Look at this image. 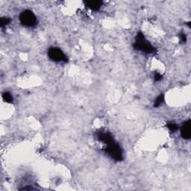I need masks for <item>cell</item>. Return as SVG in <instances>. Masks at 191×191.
Returning a JSON list of instances; mask_svg holds the SVG:
<instances>
[{
	"label": "cell",
	"instance_id": "cell-1",
	"mask_svg": "<svg viewBox=\"0 0 191 191\" xmlns=\"http://www.w3.org/2000/svg\"><path fill=\"white\" fill-rule=\"evenodd\" d=\"M133 46L137 50L143 52L148 53V54L155 52L156 51L155 48L145 38L144 34L142 32L137 33L135 38V42Z\"/></svg>",
	"mask_w": 191,
	"mask_h": 191
},
{
	"label": "cell",
	"instance_id": "cell-8",
	"mask_svg": "<svg viewBox=\"0 0 191 191\" xmlns=\"http://www.w3.org/2000/svg\"><path fill=\"white\" fill-rule=\"evenodd\" d=\"M163 101H164V96H163V94H161V95H159V96L155 99V101L154 107L158 108L159 107V106H161V105L163 104Z\"/></svg>",
	"mask_w": 191,
	"mask_h": 191
},
{
	"label": "cell",
	"instance_id": "cell-3",
	"mask_svg": "<svg viewBox=\"0 0 191 191\" xmlns=\"http://www.w3.org/2000/svg\"><path fill=\"white\" fill-rule=\"evenodd\" d=\"M20 20L23 25L27 27L34 26L37 23V17L30 10H25L20 15Z\"/></svg>",
	"mask_w": 191,
	"mask_h": 191
},
{
	"label": "cell",
	"instance_id": "cell-13",
	"mask_svg": "<svg viewBox=\"0 0 191 191\" xmlns=\"http://www.w3.org/2000/svg\"><path fill=\"white\" fill-rule=\"evenodd\" d=\"M179 37H180L181 41L182 43H186V41H187V37H186L185 34H183V33L180 34Z\"/></svg>",
	"mask_w": 191,
	"mask_h": 191
},
{
	"label": "cell",
	"instance_id": "cell-11",
	"mask_svg": "<svg viewBox=\"0 0 191 191\" xmlns=\"http://www.w3.org/2000/svg\"><path fill=\"white\" fill-rule=\"evenodd\" d=\"M166 127L169 128V130L172 132H174L176 130L178 129V125H176L175 123H170L168 124H166Z\"/></svg>",
	"mask_w": 191,
	"mask_h": 191
},
{
	"label": "cell",
	"instance_id": "cell-5",
	"mask_svg": "<svg viewBox=\"0 0 191 191\" xmlns=\"http://www.w3.org/2000/svg\"><path fill=\"white\" fill-rule=\"evenodd\" d=\"M96 137L97 138V140H99L100 142L104 143L105 145L114 141V139H113L112 135L110 132H106V131H97L96 132Z\"/></svg>",
	"mask_w": 191,
	"mask_h": 191
},
{
	"label": "cell",
	"instance_id": "cell-4",
	"mask_svg": "<svg viewBox=\"0 0 191 191\" xmlns=\"http://www.w3.org/2000/svg\"><path fill=\"white\" fill-rule=\"evenodd\" d=\"M48 56H49V58H50L52 61H54L56 62L68 61L67 56L65 55L64 53H63L61 49H60L59 48L57 47L49 48V51H48Z\"/></svg>",
	"mask_w": 191,
	"mask_h": 191
},
{
	"label": "cell",
	"instance_id": "cell-14",
	"mask_svg": "<svg viewBox=\"0 0 191 191\" xmlns=\"http://www.w3.org/2000/svg\"><path fill=\"white\" fill-rule=\"evenodd\" d=\"M34 190V188H32V187H23V188H22V189H20V190Z\"/></svg>",
	"mask_w": 191,
	"mask_h": 191
},
{
	"label": "cell",
	"instance_id": "cell-10",
	"mask_svg": "<svg viewBox=\"0 0 191 191\" xmlns=\"http://www.w3.org/2000/svg\"><path fill=\"white\" fill-rule=\"evenodd\" d=\"M11 22V20L10 18H8V17H2L1 20H0V26H1L2 28H3V27L8 25Z\"/></svg>",
	"mask_w": 191,
	"mask_h": 191
},
{
	"label": "cell",
	"instance_id": "cell-12",
	"mask_svg": "<svg viewBox=\"0 0 191 191\" xmlns=\"http://www.w3.org/2000/svg\"><path fill=\"white\" fill-rule=\"evenodd\" d=\"M161 79H162V75H161L159 73H158V72H155V82H159Z\"/></svg>",
	"mask_w": 191,
	"mask_h": 191
},
{
	"label": "cell",
	"instance_id": "cell-7",
	"mask_svg": "<svg viewBox=\"0 0 191 191\" xmlns=\"http://www.w3.org/2000/svg\"><path fill=\"white\" fill-rule=\"evenodd\" d=\"M84 4L90 10L96 11L100 9L101 6H102V2L99 1V0H92V1L90 0V1H85Z\"/></svg>",
	"mask_w": 191,
	"mask_h": 191
},
{
	"label": "cell",
	"instance_id": "cell-6",
	"mask_svg": "<svg viewBox=\"0 0 191 191\" xmlns=\"http://www.w3.org/2000/svg\"><path fill=\"white\" fill-rule=\"evenodd\" d=\"M181 135L185 140H189L191 137V120L185 121L181 128Z\"/></svg>",
	"mask_w": 191,
	"mask_h": 191
},
{
	"label": "cell",
	"instance_id": "cell-2",
	"mask_svg": "<svg viewBox=\"0 0 191 191\" xmlns=\"http://www.w3.org/2000/svg\"><path fill=\"white\" fill-rule=\"evenodd\" d=\"M104 150L110 157L112 158L115 161H121L123 160V151L121 147L115 140L107 144Z\"/></svg>",
	"mask_w": 191,
	"mask_h": 191
},
{
	"label": "cell",
	"instance_id": "cell-9",
	"mask_svg": "<svg viewBox=\"0 0 191 191\" xmlns=\"http://www.w3.org/2000/svg\"><path fill=\"white\" fill-rule=\"evenodd\" d=\"M2 97H3V99H4L6 102H8V103L13 102V96H12V95L10 94L9 92L3 93Z\"/></svg>",
	"mask_w": 191,
	"mask_h": 191
}]
</instances>
